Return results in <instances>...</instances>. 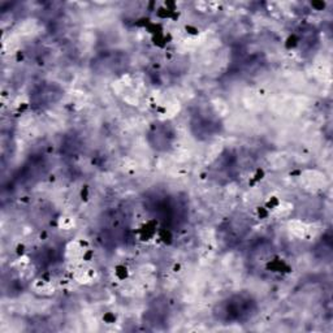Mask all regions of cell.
<instances>
[{
  "instance_id": "277c9868",
  "label": "cell",
  "mask_w": 333,
  "mask_h": 333,
  "mask_svg": "<svg viewBox=\"0 0 333 333\" xmlns=\"http://www.w3.org/2000/svg\"><path fill=\"white\" fill-rule=\"evenodd\" d=\"M178 16H180V11L173 2H167L160 8H158V17L162 20H177Z\"/></svg>"
},
{
  "instance_id": "3957f363",
  "label": "cell",
  "mask_w": 333,
  "mask_h": 333,
  "mask_svg": "<svg viewBox=\"0 0 333 333\" xmlns=\"http://www.w3.org/2000/svg\"><path fill=\"white\" fill-rule=\"evenodd\" d=\"M136 235L137 237L139 238L141 242H146V243L151 242L153 238H157L158 235H159V225H158V221L152 220V219L147 220L146 223H143L142 225L137 229Z\"/></svg>"
},
{
  "instance_id": "52a82bcc",
  "label": "cell",
  "mask_w": 333,
  "mask_h": 333,
  "mask_svg": "<svg viewBox=\"0 0 333 333\" xmlns=\"http://www.w3.org/2000/svg\"><path fill=\"white\" fill-rule=\"evenodd\" d=\"M115 276H116L119 280H126L127 276H129V270H127V267L117 266L116 268H115Z\"/></svg>"
},
{
  "instance_id": "7a4b0ae2",
  "label": "cell",
  "mask_w": 333,
  "mask_h": 333,
  "mask_svg": "<svg viewBox=\"0 0 333 333\" xmlns=\"http://www.w3.org/2000/svg\"><path fill=\"white\" fill-rule=\"evenodd\" d=\"M72 277L77 284H91L96 278V270L91 266H89V263L81 264V266H77L74 270H73Z\"/></svg>"
},
{
  "instance_id": "6da1fadb",
  "label": "cell",
  "mask_w": 333,
  "mask_h": 333,
  "mask_svg": "<svg viewBox=\"0 0 333 333\" xmlns=\"http://www.w3.org/2000/svg\"><path fill=\"white\" fill-rule=\"evenodd\" d=\"M65 258L69 263H75L77 266L90 263L94 258V250L89 242L81 238L70 241L65 246Z\"/></svg>"
},
{
  "instance_id": "8992f818",
  "label": "cell",
  "mask_w": 333,
  "mask_h": 333,
  "mask_svg": "<svg viewBox=\"0 0 333 333\" xmlns=\"http://www.w3.org/2000/svg\"><path fill=\"white\" fill-rule=\"evenodd\" d=\"M75 225L74 217H72L70 215H61L58 219V226L61 230H70L73 229V226Z\"/></svg>"
},
{
  "instance_id": "5b68a950",
  "label": "cell",
  "mask_w": 333,
  "mask_h": 333,
  "mask_svg": "<svg viewBox=\"0 0 333 333\" xmlns=\"http://www.w3.org/2000/svg\"><path fill=\"white\" fill-rule=\"evenodd\" d=\"M267 270L272 273H290L292 272V267L289 266L285 259L280 258V257H276V258H272L268 261L267 263Z\"/></svg>"
}]
</instances>
